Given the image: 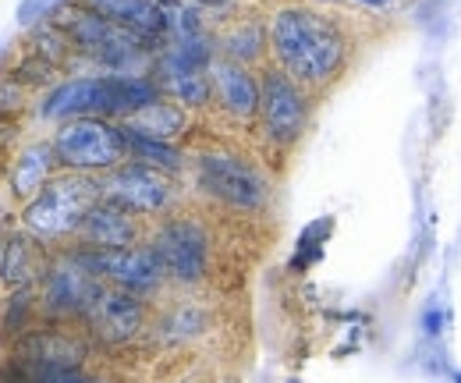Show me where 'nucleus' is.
I'll return each mask as SVG.
<instances>
[{
    "instance_id": "nucleus-19",
    "label": "nucleus",
    "mask_w": 461,
    "mask_h": 383,
    "mask_svg": "<svg viewBox=\"0 0 461 383\" xmlns=\"http://www.w3.org/2000/svg\"><path fill=\"white\" fill-rule=\"evenodd\" d=\"M36 274H40V260H36L32 242L29 238H11L4 245V256H0V277H4V284L25 287Z\"/></svg>"
},
{
    "instance_id": "nucleus-4",
    "label": "nucleus",
    "mask_w": 461,
    "mask_h": 383,
    "mask_svg": "<svg viewBox=\"0 0 461 383\" xmlns=\"http://www.w3.org/2000/svg\"><path fill=\"white\" fill-rule=\"evenodd\" d=\"M124 135L107 117H78L64 121L54 135V157L75 174L89 170H114L124 160Z\"/></svg>"
},
{
    "instance_id": "nucleus-22",
    "label": "nucleus",
    "mask_w": 461,
    "mask_h": 383,
    "mask_svg": "<svg viewBox=\"0 0 461 383\" xmlns=\"http://www.w3.org/2000/svg\"><path fill=\"white\" fill-rule=\"evenodd\" d=\"M263 47H267V40H263V29H256V25H238L224 40V54L238 64H249L252 57H259Z\"/></svg>"
},
{
    "instance_id": "nucleus-14",
    "label": "nucleus",
    "mask_w": 461,
    "mask_h": 383,
    "mask_svg": "<svg viewBox=\"0 0 461 383\" xmlns=\"http://www.w3.org/2000/svg\"><path fill=\"white\" fill-rule=\"evenodd\" d=\"M86 7L121 29L142 36L146 43H153L157 36H164L171 29V18L157 0H86Z\"/></svg>"
},
{
    "instance_id": "nucleus-12",
    "label": "nucleus",
    "mask_w": 461,
    "mask_h": 383,
    "mask_svg": "<svg viewBox=\"0 0 461 383\" xmlns=\"http://www.w3.org/2000/svg\"><path fill=\"white\" fill-rule=\"evenodd\" d=\"M142 320H146V309L139 302V295L124 291V287H107L96 295V302L89 305L86 313V324L89 330L104 341V344H124L131 341L139 330H142Z\"/></svg>"
},
{
    "instance_id": "nucleus-17",
    "label": "nucleus",
    "mask_w": 461,
    "mask_h": 383,
    "mask_svg": "<svg viewBox=\"0 0 461 383\" xmlns=\"http://www.w3.org/2000/svg\"><path fill=\"white\" fill-rule=\"evenodd\" d=\"M54 146H29L14 167H11V188L18 196H40L47 188V178H50V164H54Z\"/></svg>"
},
{
    "instance_id": "nucleus-10",
    "label": "nucleus",
    "mask_w": 461,
    "mask_h": 383,
    "mask_svg": "<svg viewBox=\"0 0 461 383\" xmlns=\"http://www.w3.org/2000/svg\"><path fill=\"white\" fill-rule=\"evenodd\" d=\"M100 291H104V280L86 267L78 252L58 260L43 274V305L54 316H86Z\"/></svg>"
},
{
    "instance_id": "nucleus-2",
    "label": "nucleus",
    "mask_w": 461,
    "mask_h": 383,
    "mask_svg": "<svg viewBox=\"0 0 461 383\" xmlns=\"http://www.w3.org/2000/svg\"><path fill=\"white\" fill-rule=\"evenodd\" d=\"M160 104V86L142 75H93L68 78L43 100V117L78 121V117H135L139 110Z\"/></svg>"
},
{
    "instance_id": "nucleus-16",
    "label": "nucleus",
    "mask_w": 461,
    "mask_h": 383,
    "mask_svg": "<svg viewBox=\"0 0 461 383\" xmlns=\"http://www.w3.org/2000/svg\"><path fill=\"white\" fill-rule=\"evenodd\" d=\"M78 234L86 238L89 249H131L139 242V223L131 217V210L117 206L111 199H100L89 217L82 220Z\"/></svg>"
},
{
    "instance_id": "nucleus-11",
    "label": "nucleus",
    "mask_w": 461,
    "mask_h": 383,
    "mask_svg": "<svg viewBox=\"0 0 461 383\" xmlns=\"http://www.w3.org/2000/svg\"><path fill=\"white\" fill-rule=\"evenodd\" d=\"M100 185H104V199H111L131 214H160L171 199V181L164 178V170L135 164V160L107 170V178Z\"/></svg>"
},
{
    "instance_id": "nucleus-8",
    "label": "nucleus",
    "mask_w": 461,
    "mask_h": 383,
    "mask_svg": "<svg viewBox=\"0 0 461 383\" xmlns=\"http://www.w3.org/2000/svg\"><path fill=\"white\" fill-rule=\"evenodd\" d=\"M86 267L100 280H111L114 287H124L131 295L153 291L164 280V267L149 245H131V249H82L78 252Z\"/></svg>"
},
{
    "instance_id": "nucleus-5",
    "label": "nucleus",
    "mask_w": 461,
    "mask_h": 383,
    "mask_svg": "<svg viewBox=\"0 0 461 383\" xmlns=\"http://www.w3.org/2000/svg\"><path fill=\"white\" fill-rule=\"evenodd\" d=\"M195 181L206 196L228 203L234 210H263L267 206L263 174L234 153H203L195 164Z\"/></svg>"
},
{
    "instance_id": "nucleus-1",
    "label": "nucleus",
    "mask_w": 461,
    "mask_h": 383,
    "mask_svg": "<svg viewBox=\"0 0 461 383\" xmlns=\"http://www.w3.org/2000/svg\"><path fill=\"white\" fill-rule=\"evenodd\" d=\"M270 50L298 86H323L345 68L348 40L323 11L291 4L270 18Z\"/></svg>"
},
{
    "instance_id": "nucleus-24",
    "label": "nucleus",
    "mask_w": 461,
    "mask_h": 383,
    "mask_svg": "<svg viewBox=\"0 0 461 383\" xmlns=\"http://www.w3.org/2000/svg\"><path fill=\"white\" fill-rule=\"evenodd\" d=\"M157 4H160V7H164V4H167V0H157Z\"/></svg>"
},
{
    "instance_id": "nucleus-18",
    "label": "nucleus",
    "mask_w": 461,
    "mask_h": 383,
    "mask_svg": "<svg viewBox=\"0 0 461 383\" xmlns=\"http://www.w3.org/2000/svg\"><path fill=\"white\" fill-rule=\"evenodd\" d=\"M121 135H124V150H128V157H131L135 164H149V167H157V170H177V167H181V153L174 150L171 142L153 139V135L131 128L128 121L121 124Z\"/></svg>"
},
{
    "instance_id": "nucleus-21",
    "label": "nucleus",
    "mask_w": 461,
    "mask_h": 383,
    "mask_svg": "<svg viewBox=\"0 0 461 383\" xmlns=\"http://www.w3.org/2000/svg\"><path fill=\"white\" fill-rule=\"evenodd\" d=\"M4 383H100L82 369H60V366H32V362H11L4 369Z\"/></svg>"
},
{
    "instance_id": "nucleus-15",
    "label": "nucleus",
    "mask_w": 461,
    "mask_h": 383,
    "mask_svg": "<svg viewBox=\"0 0 461 383\" xmlns=\"http://www.w3.org/2000/svg\"><path fill=\"white\" fill-rule=\"evenodd\" d=\"M14 355H18V362H32V366L82 369V359L89 355V348H86V341H78L75 333H64V330H32L22 337Z\"/></svg>"
},
{
    "instance_id": "nucleus-13",
    "label": "nucleus",
    "mask_w": 461,
    "mask_h": 383,
    "mask_svg": "<svg viewBox=\"0 0 461 383\" xmlns=\"http://www.w3.org/2000/svg\"><path fill=\"white\" fill-rule=\"evenodd\" d=\"M210 86H213L217 104L228 110V114H234V117L249 121L252 114H259V82L252 78V71L245 64L228 60V57L224 60H213Z\"/></svg>"
},
{
    "instance_id": "nucleus-20",
    "label": "nucleus",
    "mask_w": 461,
    "mask_h": 383,
    "mask_svg": "<svg viewBox=\"0 0 461 383\" xmlns=\"http://www.w3.org/2000/svg\"><path fill=\"white\" fill-rule=\"evenodd\" d=\"M128 124L131 128H139V132H146V135H153V139H164V142H171L177 132H185V110L177 107V104H153V107L139 110L135 117H128Z\"/></svg>"
},
{
    "instance_id": "nucleus-23",
    "label": "nucleus",
    "mask_w": 461,
    "mask_h": 383,
    "mask_svg": "<svg viewBox=\"0 0 461 383\" xmlns=\"http://www.w3.org/2000/svg\"><path fill=\"white\" fill-rule=\"evenodd\" d=\"M68 0H22L18 4V25H36L50 14H58Z\"/></svg>"
},
{
    "instance_id": "nucleus-3",
    "label": "nucleus",
    "mask_w": 461,
    "mask_h": 383,
    "mask_svg": "<svg viewBox=\"0 0 461 383\" xmlns=\"http://www.w3.org/2000/svg\"><path fill=\"white\" fill-rule=\"evenodd\" d=\"M100 199H104V185L86 174H68L58 181H47V188L32 196L25 206V217H22L25 231L43 242L75 234Z\"/></svg>"
},
{
    "instance_id": "nucleus-9",
    "label": "nucleus",
    "mask_w": 461,
    "mask_h": 383,
    "mask_svg": "<svg viewBox=\"0 0 461 383\" xmlns=\"http://www.w3.org/2000/svg\"><path fill=\"white\" fill-rule=\"evenodd\" d=\"M64 29H68L71 43H75L82 54L96 57V60L107 64V68H124V64H131L135 57L146 50V40H142V36H135V32L121 29L114 22L100 18L96 11H78V14H71V22H68Z\"/></svg>"
},
{
    "instance_id": "nucleus-7",
    "label": "nucleus",
    "mask_w": 461,
    "mask_h": 383,
    "mask_svg": "<svg viewBox=\"0 0 461 383\" xmlns=\"http://www.w3.org/2000/svg\"><path fill=\"white\" fill-rule=\"evenodd\" d=\"M259 117H263V132L270 142L291 146L305 132V121H309V100L302 86L285 71H267L259 82Z\"/></svg>"
},
{
    "instance_id": "nucleus-6",
    "label": "nucleus",
    "mask_w": 461,
    "mask_h": 383,
    "mask_svg": "<svg viewBox=\"0 0 461 383\" xmlns=\"http://www.w3.org/2000/svg\"><path fill=\"white\" fill-rule=\"evenodd\" d=\"M149 249L157 252L164 274L174 277L177 284H195L206 277V267H210V234L199 220H188V217H174L167 220Z\"/></svg>"
}]
</instances>
